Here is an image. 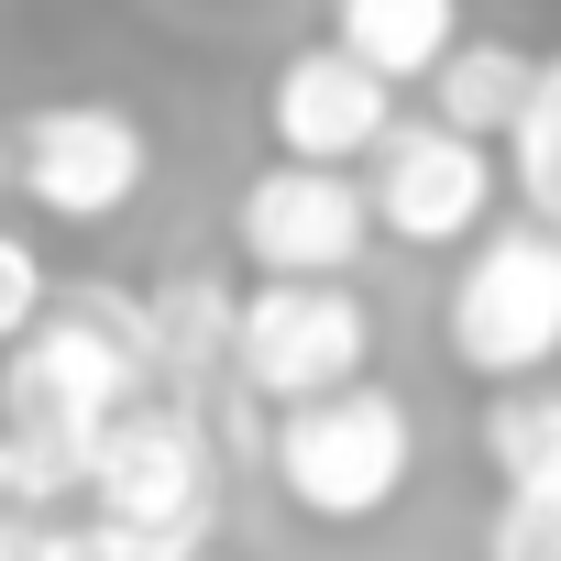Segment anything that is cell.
Returning a JSON list of instances; mask_svg holds the SVG:
<instances>
[{"mask_svg":"<svg viewBox=\"0 0 561 561\" xmlns=\"http://www.w3.org/2000/svg\"><path fill=\"white\" fill-rule=\"evenodd\" d=\"M144 176H154V144L111 100H45L12 133V187L34 209H56V220H111V209L144 198Z\"/></svg>","mask_w":561,"mask_h":561,"instance_id":"obj_6","label":"cell"},{"mask_svg":"<svg viewBox=\"0 0 561 561\" xmlns=\"http://www.w3.org/2000/svg\"><path fill=\"white\" fill-rule=\"evenodd\" d=\"M0 187H12V133H0Z\"/></svg>","mask_w":561,"mask_h":561,"instance_id":"obj_18","label":"cell"},{"mask_svg":"<svg viewBox=\"0 0 561 561\" xmlns=\"http://www.w3.org/2000/svg\"><path fill=\"white\" fill-rule=\"evenodd\" d=\"M34 561H144V539L89 506V517H34Z\"/></svg>","mask_w":561,"mask_h":561,"instance_id":"obj_15","label":"cell"},{"mask_svg":"<svg viewBox=\"0 0 561 561\" xmlns=\"http://www.w3.org/2000/svg\"><path fill=\"white\" fill-rule=\"evenodd\" d=\"M375 242V209L342 165H309V154H275L253 187H242V253L264 275H353V253Z\"/></svg>","mask_w":561,"mask_h":561,"instance_id":"obj_7","label":"cell"},{"mask_svg":"<svg viewBox=\"0 0 561 561\" xmlns=\"http://www.w3.org/2000/svg\"><path fill=\"white\" fill-rule=\"evenodd\" d=\"M264 122H275V144L309 154V165H353V154H375V133L397 122V89H386L353 45H309V56L275 67Z\"/></svg>","mask_w":561,"mask_h":561,"instance_id":"obj_9","label":"cell"},{"mask_svg":"<svg viewBox=\"0 0 561 561\" xmlns=\"http://www.w3.org/2000/svg\"><path fill=\"white\" fill-rule=\"evenodd\" d=\"M375 353V320L342 275H264L253 298H231V364L253 397H320V386H353Z\"/></svg>","mask_w":561,"mask_h":561,"instance_id":"obj_4","label":"cell"},{"mask_svg":"<svg viewBox=\"0 0 561 561\" xmlns=\"http://www.w3.org/2000/svg\"><path fill=\"white\" fill-rule=\"evenodd\" d=\"M506 144H517V187H528V220H550V231H561V56H539V78H528V100H517Z\"/></svg>","mask_w":561,"mask_h":561,"instance_id":"obj_14","label":"cell"},{"mask_svg":"<svg viewBox=\"0 0 561 561\" xmlns=\"http://www.w3.org/2000/svg\"><path fill=\"white\" fill-rule=\"evenodd\" d=\"M408 451H419L408 397H386L364 375L320 386V397H287V419H275V484H287L309 517H331V528L375 517L408 484Z\"/></svg>","mask_w":561,"mask_h":561,"instance_id":"obj_3","label":"cell"},{"mask_svg":"<svg viewBox=\"0 0 561 561\" xmlns=\"http://www.w3.org/2000/svg\"><path fill=\"white\" fill-rule=\"evenodd\" d=\"M484 198H495V165H484V144L451 133L440 111L375 133V187H364V209H375L397 242H462V231L484 220Z\"/></svg>","mask_w":561,"mask_h":561,"instance_id":"obj_8","label":"cell"},{"mask_svg":"<svg viewBox=\"0 0 561 561\" xmlns=\"http://www.w3.org/2000/svg\"><path fill=\"white\" fill-rule=\"evenodd\" d=\"M34 309H45V253L23 231H0V353L34 331Z\"/></svg>","mask_w":561,"mask_h":561,"instance_id":"obj_16","label":"cell"},{"mask_svg":"<svg viewBox=\"0 0 561 561\" xmlns=\"http://www.w3.org/2000/svg\"><path fill=\"white\" fill-rule=\"evenodd\" d=\"M451 34H462V0H342V23H331V45H353L386 89L430 78L451 56Z\"/></svg>","mask_w":561,"mask_h":561,"instance_id":"obj_11","label":"cell"},{"mask_svg":"<svg viewBox=\"0 0 561 561\" xmlns=\"http://www.w3.org/2000/svg\"><path fill=\"white\" fill-rule=\"evenodd\" d=\"M0 561H34V517H0Z\"/></svg>","mask_w":561,"mask_h":561,"instance_id":"obj_17","label":"cell"},{"mask_svg":"<svg viewBox=\"0 0 561 561\" xmlns=\"http://www.w3.org/2000/svg\"><path fill=\"white\" fill-rule=\"evenodd\" d=\"M176 561H209V550H176Z\"/></svg>","mask_w":561,"mask_h":561,"instance_id":"obj_19","label":"cell"},{"mask_svg":"<svg viewBox=\"0 0 561 561\" xmlns=\"http://www.w3.org/2000/svg\"><path fill=\"white\" fill-rule=\"evenodd\" d=\"M528 78H539V56H517V45H462V34H451V56L430 67V89H440V122H451V133H473V144H495V133L517 122Z\"/></svg>","mask_w":561,"mask_h":561,"instance_id":"obj_13","label":"cell"},{"mask_svg":"<svg viewBox=\"0 0 561 561\" xmlns=\"http://www.w3.org/2000/svg\"><path fill=\"white\" fill-rule=\"evenodd\" d=\"M231 364V287H209V275H176V287L144 298V375L165 386H198Z\"/></svg>","mask_w":561,"mask_h":561,"instance_id":"obj_12","label":"cell"},{"mask_svg":"<svg viewBox=\"0 0 561 561\" xmlns=\"http://www.w3.org/2000/svg\"><path fill=\"white\" fill-rule=\"evenodd\" d=\"M484 462L506 473V506L484 528V561H561V397L484 408Z\"/></svg>","mask_w":561,"mask_h":561,"instance_id":"obj_10","label":"cell"},{"mask_svg":"<svg viewBox=\"0 0 561 561\" xmlns=\"http://www.w3.org/2000/svg\"><path fill=\"white\" fill-rule=\"evenodd\" d=\"M0 517H12V506H0Z\"/></svg>","mask_w":561,"mask_h":561,"instance_id":"obj_20","label":"cell"},{"mask_svg":"<svg viewBox=\"0 0 561 561\" xmlns=\"http://www.w3.org/2000/svg\"><path fill=\"white\" fill-rule=\"evenodd\" d=\"M78 495L144 539V561H176L209 539V430L176 408V397H122L89 440V473Z\"/></svg>","mask_w":561,"mask_h":561,"instance_id":"obj_2","label":"cell"},{"mask_svg":"<svg viewBox=\"0 0 561 561\" xmlns=\"http://www.w3.org/2000/svg\"><path fill=\"white\" fill-rule=\"evenodd\" d=\"M451 353L473 375H539L561 353V231L550 220H517V231H484L462 287H451Z\"/></svg>","mask_w":561,"mask_h":561,"instance_id":"obj_5","label":"cell"},{"mask_svg":"<svg viewBox=\"0 0 561 561\" xmlns=\"http://www.w3.org/2000/svg\"><path fill=\"white\" fill-rule=\"evenodd\" d=\"M144 386H154L144 375V298L56 287L34 309V331L0 353V506L45 517L56 495H78L100 419Z\"/></svg>","mask_w":561,"mask_h":561,"instance_id":"obj_1","label":"cell"}]
</instances>
